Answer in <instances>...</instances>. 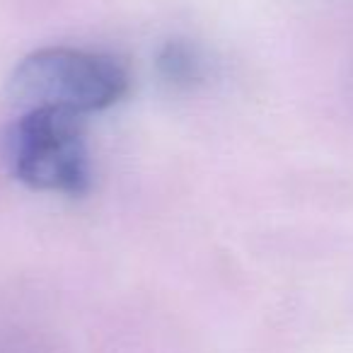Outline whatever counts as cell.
Segmentation results:
<instances>
[{"label": "cell", "mask_w": 353, "mask_h": 353, "mask_svg": "<svg viewBox=\"0 0 353 353\" xmlns=\"http://www.w3.org/2000/svg\"><path fill=\"white\" fill-rule=\"evenodd\" d=\"M126 90L128 75L117 59L68 46L32 51L10 78V97L22 112L56 109L85 117L117 104Z\"/></svg>", "instance_id": "obj_1"}, {"label": "cell", "mask_w": 353, "mask_h": 353, "mask_svg": "<svg viewBox=\"0 0 353 353\" xmlns=\"http://www.w3.org/2000/svg\"><path fill=\"white\" fill-rule=\"evenodd\" d=\"M10 172L37 192L80 196L90 189L88 145L80 117L32 109L8 128L3 141Z\"/></svg>", "instance_id": "obj_2"}, {"label": "cell", "mask_w": 353, "mask_h": 353, "mask_svg": "<svg viewBox=\"0 0 353 353\" xmlns=\"http://www.w3.org/2000/svg\"><path fill=\"white\" fill-rule=\"evenodd\" d=\"M160 70L172 83H192L199 78V61L184 44H167L160 54Z\"/></svg>", "instance_id": "obj_3"}]
</instances>
